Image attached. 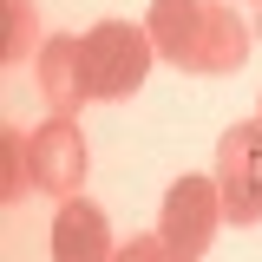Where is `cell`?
I'll use <instances>...</instances> for the list:
<instances>
[{"instance_id":"cell-9","label":"cell","mask_w":262,"mask_h":262,"mask_svg":"<svg viewBox=\"0 0 262 262\" xmlns=\"http://www.w3.org/2000/svg\"><path fill=\"white\" fill-rule=\"evenodd\" d=\"M0 13H7L0 59H7V66H20V59H27V46L39 39V13H33V0H0Z\"/></svg>"},{"instance_id":"cell-12","label":"cell","mask_w":262,"mask_h":262,"mask_svg":"<svg viewBox=\"0 0 262 262\" xmlns=\"http://www.w3.org/2000/svg\"><path fill=\"white\" fill-rule=\"evenodd\" d=\"M256 118H262V105H256Z\"/></svg>"},{"instance_id":"cell-10","label":"cell","mask_w":262,"mask_h":262,"mask_svg":"<svg viewBox=\"0 0 262 262\" xmlns=\"http://www.w3.org/2000/svg\"><path fill=\"white\" fill-rule=\"evenodd\" d=\"M112 262H184V256H177L164 236H131V243H125V249H118Z\"/></svg>"},{"instance_id":"cell-11","label":"cell","mask_w":262,"mask_h":262,"mask_svg":"<svg viewBox=\"0 0 262 262\" xmlns=\"http://www.w3.org/2000/svg\"><path fill=\"white\" fill-rule=\"evenodd\" d=\"M249 27H256V33H262V0H249Z\"/></svg>"},{"instance_id":"cell-1","label":"cell","mask_w":262,"mask_h":262,"mask_svg":"<svg viewBox=\"0 0 262 262\" xmlns=\"http://www.w3.org/2000/svg\"><path fill=\"white\" fill-rule=\"evenodd\" d=\"M144 27H151L158 59L203 72V79L236 72L249 59V39H256L249 13H236V0H151Z\"/></svg>"},{"instance_id":"cell-7","label":"cell","mask_w":262,"mask_h":262,"mask_svg":"<svg viewBox=\"0 0 262 262\" xmlns=\"http://www.w3.org/2000/svg\"><path fill=\"white\" fill-rule=\"evenodd\" d=\"M39 92L53 105V118H72L85 105V72H79V33H53L39 46Z\"/></svg>"},{"instance_id":"cell-4","label":"cell","mask_w":262,"mask_h":262,"mask_svg":"<svg viewBox=\"0 0 262 262\" xmlns=\"http://www.w3.org/2000/svg\"><path fill=\"white\" fill-rule=\"evenodd\" d=\"M216 190H223L229 223H262V118L223 131L216 144Z\"/></svg>"},{"instance_id":"cell-2","label":"cell","mask_w":262,"mask_h":262,"mask_svg":"<svg viewBox=\"0 0 262 262\" xmlns=\"http://www.w3.org/2000/svg\"><path fill=\"white\" fill-rule=\"evenodd\" d=\"M158 59L151 27L138 20H98L92 33H79V72H85V98H131L144 85V72Z\"/></svg>"},{"instance_id":"cell-5","label":"cell","mask_w":262,"mask_h":262,"mask_svg":"<svg viewBox=\"0 0 262 262\" xmlns=\"http://www.w3.org/2000/svg\"><path fill=\"white\" fill-rule=\"evenodd\" d=\"M27 164H33V190H53L59 203L79 196L85 170H92L85 131L72 125V118H46L39 131H27Z\"/></svg>"},{"instance_id":"cell-3","label":"cell","mask_w":262,"mask_h":262,"mask_svg":"<svg viewBox=\"0 0 262 262\" xmlns=\"http://www.w3.org/2000/svg\"><path fill=\"white\" fill-rule=\"evenodd\" d=\"M216 223H223V190H216V177H177V184L164 190L158 236H164L184 262H203V256H210Z\"/></svg>"},{"instance_id":"cell-13","label":"cell","mask_w":262,"mask_h":262,"mask_svg":"<svg viewBox=\"0 0 262 262\" xmlns=\"http://www.w3.org/2000/svg\"><path fill=\"white\" fill-rule=\"evenodd\" d=\"M243 7H249V0H243Z\"/></svg>"},{"instance_id":"cell-6","label":"cell","mask_w":262,"mask_h":262,"mask_svg":"<svg viewBox=\"0 0 262 262\" xmlns=\"http://www.w3.org/2000/svg\"><path fill=\"white\" fill-rule=\"evenodd\" d=\"M118 243H112V223L92 196H66L59 216H53V262H112Z\"/></svg>"},{"instance_id":"cell-8","label":"cell","mask_w":262,"mask_h":262,"mask_svg":"<svg viewBox=\"0 0 262 262\" xmlns=\"http://www.w3.org/2000/svg\"><path fill=\"white\" fill-rule=\"evenodd\" d=\"M33 190V164H27V131H0V196L7 203H20Z\"/></svg>"}]
</instances>
